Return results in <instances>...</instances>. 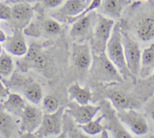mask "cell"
Returning <instances> with one entry per match:
<instances>
[{
  "label": "cell",
  "mask_w": 154,
  "mask_h": 138,
  "mask_svg": "<svg viewBox=\"0 0 154 138\" xmlns=\"http://www.w3.org/2000/svg\"><path fill=\"white\" fill-rule=\"evenodd\" d=\"M89 72L96 81L104 85H114L123 82V78L106 53H92Z\"/></svg>",
  "instance_id": "6da1fadb"
},
{
  "label": "cell",
  "mask_w": 154,
  "mask_h": 138,
  "mask_svg": "<svg viewBox=\"0 0 154 138\" xmlns=\"http://www.w3.org/2000/svg\"><path fill=\"white\" fill-rule=\"evenodd\" d=\"M106 53L124 80L130 78L133 81H136V78L131 75L127 66L122 41V29L119 23L114 24L112 34L106 45Z\"/></svg>",
  "instance_id": "7a4b0ae2"
},
{
  "label": "cell",
  "mask_w": 154,
  "mask_h": 138,
  "mask_svg": "<svg viewBox=\"0 0 154 138\" xmlns=\"http://www.w3.org/2000/svg\"><path fill=\"white\" fill-rule=\"evenodd\" d=\"M8 88L20 91L33 104L40 103L42 99V87L31 78L23 75V72H13L8 80L3 79Z\"/></svg>",
  "instance_id": "3957f363"
},
{
  "label": "cell",
  "mask_w": 154,
  "mask_h": 138,
  "mask_svg": "<svg viewBox=\"0 0 154 138\" xmlns=\"http://www.w3.org/2000/svg\"><path fill=\"white\" fill-rule=\"evenodd\" d=\"M114 24L112 19L97 13L92 37L89 40V44L93 53H106V45L112 34Z\"/></svg>",
  "instance_id": "277c9868"
},
{
  "label": "cell",
  "mask_w": 154,
  "mask_h": 138,
  "mask_svg": "<svg viewBox=\"0 0 154 138\" xmlns=\"http://www.w3.org/2000/svg\"><path fill=\"white\" fill-rule=\"evenodd\" d=\"M97 15L95 10H92L72 22L69 31V35L72 40L78 43L89 40L92 37Z\"/></svg>",
  "instance_id": "5b68a950"
},
{
  "label": "cell",
  "mask_w": 154,
  "mask_h": 138,
  "mask_svg": "<svg viewBox=\"0 0 154 138\" xmlns=\"http://www.w3.org/2000/svg\"><path fill=\"white\" fill-rule=\"evenodd\" d=\"M64 112V106H60L53 113H44L42 123L35 132V135L38 137H47L61 133Z\"/></svg>",
  "instance_id": "8992f818"
},
{
  "label": "cell",
  "mask_w": 154,
  "mask_h": 138,
  "mask_svg": "<svg viewBox=\"0 0 154 138\" xmlns=\"http://www.w3.org/2000/svg\"><path fill=\"white\" fill-rule=\"evenodd\" d=\"M122 41L128 70L134 78H137L140 71L141 52L140 47L135 40L123 30H122Z\"/></svg>",
  "instance_id": "52a82bcc"
},
{
  "label": "cell",
  "mask_w": 154,
  "mask_h": 138,
  "mask_svg": "<svg viewBox=\"0 0 154 138\" xmlns=\"http://www.w3.org/2000/svg\"><path fill=\"white\" fill-rule=\"evenodd\" d=\"M100 110L106 121L105 128L109 130L113 137L131 138V135L122 126V122L118 116L117 111L109 101H103L100 103Z\"/></svg>",
  "instance_id": "ba28073f"
},
{
  "label": "cell",
  "mask_w": 154,
  "mask_h": 138,
  "mask_svg": "<svg viewBox=\"0 0 154 138\" xmlns=\"http://www.w3.org/2000/svg\"><path fill=\"white\" fill-rule=\"evenodd\" d=\"M118 116L122 122L135 135H144L149 132V125L143 115L134 109L117 111Z\"/></svg>",
  "instance_id": "9c48e42d"
},
{
  "label": "cell",
  "mask_w": 154,
  "mask_h": 138,
  "mask_svg": "<svg viewBox=\"0 0 154 138\" xmlns=\"http://www.w3.org/2000/svg\"><path fill=\"white\" fill-rule=\"evenodd\" d=\"M99 111H100V105L93 106L89 103L82 105L72 100L65 108V112L70 115L78 124H85L92 120Z\"/></svg>",
  "instance_id": "30bf717a"
},
{
  "label": "cell",
  "mask_w": 154,
  "mask_h": 138,
  "mask_svg": "<svg viewBox=\"0 0 154 138\" xmlns=\"http://www.w3.org/2000/svg\"><path fill=\"white\" fill-rule=\"evenodd\" d=\"M44 113L35 106L26 105L20 115V131L23 134L35 133L42 123Z\"/></svg>",
  "instance_id": "8fae6325"
},
{
  "label": "cell",
  "mask_w": 154,
  "mask_h": 138,
  "mask_svg": "<svg viewBox=\"0 0 154 138\" xmlns=\"http://www.w3.org/2000/svg\"><path fill=\"white\" fill-rule=\"evenodd\" d=\"M72 61L79 71L89 70L92 62V51L88 43L76 42L72 48Z\"/></svg>",
  "instance_id": "7c38bea8"
},
{
  "label": "cell",
  "mask_w": 154,
  "mask_h": 138,
  "mask_svg": "<svg viewBox=\"0 0 154 138\" xmlns=\"http://www.w3.org/2000/svg\"><path fill=\"white\" fill-rule=\"evenodd\" d=\"M34 9L29 3H17L11 8V17L9 20L14 28L22 30L26 27L32 18Z\"/></svg>",
  "instance_id": "4fadbf2b"
},
{
  "label": "cell",
  "mask_w": 154,
  "mask_h": 138,
  "mask_svg": "<svg viewBox=\"0 0 154 138\" xmlns=\"http://www.w3.org/2000/svg\"><path fill=\"white\" fill-rule=\"evenodd\" d=\"M86 0H67L64 5L52 14L53 18L60 22H66L68 19L79 15L86 8Z\"/></svg>",
  "instance_id": "5bb4252c"
},
{
  "label": "cell",
  "mask_w": 154,
  "mask_h": 138,
  "mask_svg": "<svg viewBox=\"0 0 154 138\" xmlns=\"http://www.w3.org/2000/svg\"><path fill=\"white\" fill-rule=\"evenodd\" d=\"M3 47L8 53L16 56H23L26 53L28 47L22 30L14 28L11 36L7 37Z\"/></svg>",
  "instance_id": "9a60e30c"
},
{
  "label": "cell",
  "mask_w": 154,
  "mask_h": 138,
  "mask_svg": "<svg viewBox=\"0 0 154 138\" xmlns=\"http://www.w3.org/2000/svg\"><path fill=\"white\" fill-rule=\"evenodd\" d=\"M106 95L109 102L116 111L134 109L139 105L138 101L134 98L118 90H108Z\"/></svg>",
  "instance_id": "2e32d148"
},
{
  "label": "cell",
  "mask_w": 154,
  "mask_h": 138,
  "mask_svg": "<svg viewBox=\"0 0 154 138\" xmlns=\"http://www.w3.org/2000/svg\"><path fill=\"white\" fill-rule=\"evenodd\" d=\"M128 0H101L98 12L111 19L119 18Z\"/></svg>",
  "instance_id": "e0dca14e"
},
{
  "label": "cell",
  "mask_w": 154,
  "mask_h": 138,
  "mask_svg": "<svg viewBox=\"0 0 154 138\" xmlns=\"http://www.w3.org/2000/svg\"><path fill=\"white\" fill-rule=\"evenodd\" d=\"M6 112L15 116L20 117L24 110L26 104L24 99L17 93H10L7 96V99L2 105Z\"/></svg>",
  "instance_id": "ac0fdd59"
},
{
  "label": "cell",
  "mask_w": 154,
  "mask_h": 138,
  "mask_svg": "<svg viewBox=\"0 0 154 138\" xmlns=\"http://www.w3.org/2000/svg\"><path fill=\"white\" fill-rule=\"evenodd\" d=\"M70 100L79 104H88L92 100V93L86 87H82L78 83L72 84L67 90Z\"/></svg>",
  "instance_id": "d6986e66"
},
{
  "label": "cell",
  "mask_w": 154,
  "mask_h": 138,
  "mask_svg": "<svg viewBox=\"0 0 154 138\" xmlns=\"http://www.w3.org/2000/svg\"><path fill=\"white\" fill-rule=\"evenodd\" d=\"M136 33L143 41H149L154 37V18H142L136 25Z\"/></svg>",
  "instance_id": "ffe728a7"
},
{
  "label": "cell",
  "mask_w": 154,
  "mask_h": 138,
  "mask_svg": "<svg viewBox=\"0 0 154 138\" xmlns=\"http://www.w3.org/2000/svg\"><path fill=\"white\" fill-rule=\"evenodd\" d=\"M16 130V124L10 113L0 106V136L11 137Z\"/></svg>",
  "instance_id": "44dd1931"
},
{
  "label": "cell",
  "mask_w": 154,
  "mask_h": 138,
  "mask_svg": "<svg viewBox=\"0 0 154 138\" xmlns=\"http://www.w3.org/2000/svg\"><path fill=\"white\" fill-rule=\"evenodd\" d=\"M154 68V43L141 53L140 75L142 78L149 76Z\"/></svg>",
  "instance_id": "7402d4cb"
},
{
  "label": "cell",
  "mask_w": 154,
  "mask_h": 138,
  "mask_svg": "<svg viewBox=\"0 0 154 138\" xmlns=\"http://www.w3.org/2000/svg\"><path fill=\"white\" fill-rule=\"evenodd\" d=\"M74 120L67 113L64 112L63 116V126L62 130H63V136L69 137H86V136L79 131L78 125L75 127L73 123Z\"/></svg>",
  "instance_id": "603a6c76"
},
{
  "label": "cell",
  "mask_w": 154,
  "mask_h": 138,
  "mask_svg": "<svg viewBox=\"0 0 154 138\" xmlns=\"http://www.w3.org/2000/svg\"><path fill=\"white\" fill-rule=\"evenodd\" d=\"M103 118L104 116L102 114L95 120L92 119L85 124H78V127L88 135H96L100 133H103L106 130L101 124V121L103 120Z\"/></svg>",
  "instance_id": "cb8c5ba5"
},
{
  "label": "cell",
  "mask_w": 154,
  "mask_h": 138,
  "mask_svg": "<svg viewBox=\"0 0 154 138\" xmlns=\"http://www.w3.org/2000/svg\"><path fill=\"white\" fill-rule=\"evenodd\" d=\"M14 72V62L12 59L5 51L0 54V78H8Z\"/></svg>",
  "instance_id": "d4e9b609"
},
{
  "label": "cell",
  "mask_w": 154,
  "mask_h": 138,
  "mask_svg": "<svg viewBox=\"0 0 154 138\" xmlns=\"http://www.w3.org/2000/svg\"><path fill=\"white\" fill-rule=\"evenodd\" d=\"M42 106L45 113H53L59 109V102L54 96H47L42 100Z\"/></svg>",
  "instance_id": "484cf974"
},
{
  "label": "cell",
  "mask_w": 154,
  "mask_h": 138,
  "mask_svg": "<svg viewBox=\"0 0 154 138\" xmlns=\"http://www.w3.org/2000/svg\"><path fill=\"white\" fill-rule=\"evenodd\" d=\"M43 28L48 35H56L61 31V25L56 19H47L44 22Z\"/></svg>",
  "instance_id": "4316f807"
},
{
  "label": "cell",
  "mask_w": 154,
  "mask_h": 138,
  "mask_svg": "<svg viewBox=\"0 0 154 138\" xmlns=\"http://www.w3.org/2000/svg\"><path fill=\"white\" fill-rule=\"evenodd\" d=\"M47 64H48V60H47L46 56L41 52L35 56V58L32 62L31 68L41 70V69H44L47 66Z\"/></svg>",
  "instance_id": "83f0119b"
},
{
  "label": "cell",
  "mask_w": 154,
  "mask_h": 138,
  "mask_svg": "<svg viewBox=\"0 0 154 138\" xmlns=\"http://www.w3.org/2000/svg\"><path fill=\"white\" fill-rule=\"evenodd\" d=\"M11 17V7L5 2H0V20H9Z\"/></svg>",
  "instance_id": "f1b7e54d"
},
{
  "label": "cell",
  "mask_w": 154,
  "mask_h": 138,
  "mask_svg": "<svg viewBox=\"0 0 154 138\" xmlns=\"http://www.w3.org/2000/svg\"><path fill=\"white\" fill-rule=\"evenodd\" d=\"M48 8H55L63 3L64 0H38Z\"/></svg>",
  "instance_id": "f546056e"
},
{
  "label": "cell",
  "mask_w": 154,
  "mask_h": 138,
  "mask_svg": "<svg viewBox=\"0 0 154 138\" xmlns=\"http://www.w3.org/2000/svg\"><path fill=\"white\" fill-rule=\"evenodd\" d=\"M9 94V88L3 81L0 80V98H6Z\"/></svg>",
  "instance_id": "4dcf8cb0"
},
{
  "label": "cell",
  "mask_w": 154,
  "mask_h": 138,
  "mask_svg": "<svg viewBox=\"0 0 154 138\" xmlns=\"http://www.w3.org/2000/svg\"><path fill=\"white\" fill-rule=\"evenodd\" d=\"M38 1V0H5V3L8 5H14L17 3H32Z\"/></svg>",
  "instance_id": "1f68e13d"
},
{
  "label": "cell",
  "mask_w": 154,
  "mask_h": 138,
  "mask_svg": "<svg viewBox=\"0 0 154 138\" xmlns=\"http://www.w3.org/2000/svg\"><path fill=\"white\" fill-rule=\"evenodd\" d=\"M7 35L2 30L0 29V43H3L7 39Z\"/></svg>",
  "instance_id": "d6a6232c"
},
{
  "label": "cell",
  "mask_w": 154,
  "mask_h": 138,
  "mask_svg": "<svg viewBox=\"0 0 154 138\" xmlns=\"http://www.w3.org/2000/svg\"><path fill=\"white\" fill-rule=\"evenodd\" d=\"M91 1H92V0H86V4H87V6H88V5H89L90 3H91Z\"/></svg>",
  "instance_id": "836d02e7"
},
{
  "label": "cell",
  "mask_w": 154,
  "mask_h": 138,
  "mask_svg": "<svg viewBox=\"0 0 154 138\" xmlns=\"http://www.w3.org/2000/svg\"><path fill=\"white\" fill-rule=\"evenodd\" d=\"M2 51H3V48H2V45L0 44V54H1V53H2Z\"/></svg>",
  "instance_id": "e575fe53"
},
{
  "label": "cell",
  "mask_w": 154,
  "mask_h": 138,
  "mask_svg": "<svg viewBox=\"0 0 154 138\" xmlns=\"http://www.w3.org/2000/svg\"><path fill=\"white\" fill-rule=\"evenodd\" d=\"M151 80H152V81L154 82V72H153V74H152V77H151Z\"/></svg>",
  "instance_id": "d590c367"
},
{
  "label": "cell",
  "mask_w": 154,
  "mask_h": 138,
  "mask_svg": "<svg viewBox=\"0 0 154 138\" xmlns=\"http://www.w3.org/2000/svg\"><path fill=\"white\" fill-rule=\"evenodd\" d=\"M152 118H153V119H154V112H152Z\"/></svg>",
  "instance_id": "8d00e7d4"
}]
</instances>
